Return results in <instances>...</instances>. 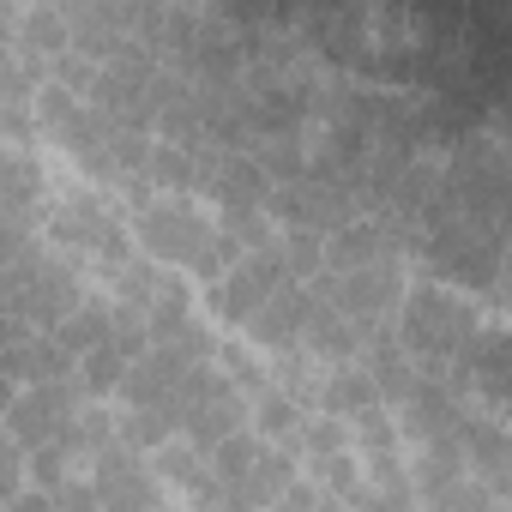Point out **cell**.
Masks as SVG:
<instances>
[{"label":"cell","mask_w":512,"mask_h":512,"mask_svg":"<svg viewBox=\"0 0 512 512\" xmlns=\"http://www.w3.org/2000/svg\"><path fill=\"white\" fill-rule=\"evenodd\" d=\"M476 332H482V320H476L470 296H458L452 284H434V278L404 284V302H398V314H392V338L404 344V356H410L416 368H446V362H458V356L476 344Z\"/></svg>","instance_id":"cell-1"},{"label":"cell","mask_w":512,"mask_h":512,"mask_svg":"<svg viewBox=\"0 0 512 512\" xmlns=\"http://www.w3.org/2000/svg\"><path fill=\"white\" fill-rule=\"evenodd\" d=\"M49 241L61 247V260L85 278V272H103L115 278L127 260H133V241H127V223L121 211L103 199V193H67L49 205Z\"/></svg>","instance_id":"cell-2"},{"label":"cell","mask_w":512,"mask_h":512,"mask_svg":"<svg viewBox=\"0 0 512 512\" xmlns=\"http://www.w3.org/2000/svg\"><path fill=\"white\" fill-rule=\"evenodd\" d=\"M217 223L193 193H151L145 205H133V241H139V260L163 266V272H193V260L211 247Z\"/></svg>","instance_id":"cell-3"},{"label":"cell","mask_w":512,"mask_h":512,"mask_svg":"<svg viewBox=\"0 0 512 512\" xmlns=\"http://www.w3.org/2000/svg\"><path fill=\"white\" fill-rule=\"evenodd\" d=\"M404 266L398 260H374V266H362V272H320L308 290L320 296V302H332L350 326H362V332H374V326H392V314H398V302H404Z\"/></svg>","instance_id":"cell-4"},{"label":"cell","mask_w":512,"mask_h":512,"mask_svg":"<svg viewBox=\"0 0 512 512\" xmlns=\"http://www.w3.org/2000/svg\"><path fill=\"white\" fill-rule=\"evenodd\" d=\"M266 217L284 223V229L332 235V229H344L350 217H362V205H356L350 187H338V181H326V175L308 169V175H296V181H284V187L266 193Z\"/></svg>","instance_id":"cell-5"},{"label":"cell","mask_w":512,"mask_h":512,"mask_svg":"<svg viewBox=\"0 0 512 512\" xmlns=\"http://www.w3.org/2000/svg\"><path fill=\"white\" fill-rule=\"evenodd\" d=\"M284 284H290V272H284V253H278V241H272V247L241 253V260L205 290V308H211L223 326H247V314L260 308L266 296H278Z\"/></svg>","instance_id":"cell-6"},{"label":"cell","mask_w":512,"mask_h":512,"mask_svg":"<svg viewBox=\"0 0 512 512\" xmlns=\"http://www.w3.org/2000/svg\"><path fill=\"white\" fill-rule=\"evenodd\" d=\"M464 416H470V398H458V392L440 380V368H422L416 386H410V398L392 410L404 452H410V446H428V440H458V422H464Z\"/></svg>","instance_id":"cell-7"},{"label":"cell","mask_w":512,"mask_h":512,"mask_svg":"<svg viewBox=\"0 0 512 512\" xmlns=\"http://www.w3.org/2000/svg\"><path fill=\"white\" fill-rule=\"evenodd\" d=\"M73 416H79V380H49V386H19V398L7 404V416H0V428H7V440L19 452H37Z\"/></svg>","instance_id":"cell-8"},{"label":"cell","mask_w":512,"mask_h":512,"mask_svg":"<svg viewBox=\"0 0 512 512\" xmlns=\"http://www.w3.org/2000/svg\"><path fill=\"white\" fill-rule=\"evenodd\" d=\"M91 488H97V512H157L169 500L163 482L151 476V464L127 446H109L91 464Z\"/></svg>","instance_id":"cell-9"},{"label":"cell","mask_w":512,"mask_h":512,"mask_svg":"<svg viewBox=\"0 0 512 512\" xmlns=\"http://www.w3.org/2000/svg\"><path fill=\"white\" fill-rule=\"evenodd\" d=\"M193 193H205L217 211H266L272 181L260 175L247 151H199V181Z\"/></svg>","instance_id":"cell-10"},{"label":"cell","mask_w":512,"mask_h":512,"mask_svg":"<svg viewBox=\"0 0 512 512\" xmlns=\"http://www.w3.org/2000/svg\"><path fill=\"white\" fill-rule=\"evenodd\" d=\"M37 127L43 133H55L61 139V151L79 163V157H91L97 145H103V115L85 103V97H73V91H61V85H49L43 79V91H37Z\"/></svg>","instance_id":"cell-11"},{"label":"cell","mask_w":512,"mask_h":512,"mask_svg":"<svg viewBox=\"0 0 512 512\" xmlns=\"http://www.w3.org/2000/svg\"><path fill=\"white\" fill-rule=\"evenodd\" d=\"M193 374V362H181L175 350L151 344L139 362H127V380H121V410H163L175 422V392L181 380Z\"/></svg>","instance_id":"cell-12"},{"label":"cell","mask_w":512,"mask_h":512,"mask_svg":"<svg viewBox=\"0 0 512 512\" xmlns=\"http://www.w3.org/2000/svg\"><path fill=\"white\" fill-rule=\"evenodd\" d=\"M362 326H350L332 302H320L314 290H308V314H302V332H296V350L308 356V362H326V368H344V362H356L362 356Z\"/></svg>","instance_id":"cell-13"},{"label":"cell","mask_w":512,"mask_h":512,"mask_svg":"<svg viewBox=\"0 0 512 512\" xmlns=\"http://www.w3.org/2000/svg\"><path fill=\"white\" fill-rule=\"evenodd\" d=\"M404 241L380 223V217H350L344 229L326 235V272H362L374 260H404Z\"/></svg>","instance_id":"cell-14"},{"label":"cell","mask_w":512,"mask_h":512,"mask_svg":"<svg viewBox=\"0 0 512 512\" xmlns=\"http://www.w3.org/2000/svg\"><path fill=\"white\" fill-rule=\"evenodd\" d=\"M302 314H308V284H284L278 296H266L260 308L247 314V344L266 350V356H284L296 350V332H302Z\"/></svg>","instance_id":"cell-15"},{"label":"cell","mask_w":512,"mask_h":512,"mask_svg":"<svg viewBox=\"0 0 512 512\" xmlns=\"http://www.w3.org/2000/svg\"><path fill=\"white\" fill-rule=\"evenodd\" d=\"M0 374H7L13 386H49V380H73V356L49 338V332H19L7 344V356H0Z\"/></svg>","instance_id":"cell-16"},{"label":"cell","mask_w":512,"mask_h":512,"mask_svg":"<svg viewBox=\"0 0 512 512\" xmlns=\"http://www.w3.org/2000/svg\"><path fill=\"white\" fill-rule=\"evenodd\" d=\"M458 452H464V470H470V482H482V488H506V428H500V416H464L458 422Z\"/></svg>","instance_id":"cell-17"},{"label":"cell","mask_w":512,"mask_h":512,"mask_svg":"<svg viewBox=\"0 0 512 512\" xmlns=\"http://www.w3.org/2000/svg\"><path fill=\"white\" fill-rule=\"evenodd\" d=\"M314 404H320V416H338V422H356L362 410H386V404H380V392H374V380H368L356 362L326 368V374H320V386H314Z\"/></svg>","instance_id":"cell-18"},{"label":"cell","mask_w":512,"mask_h":512,"mask_svg":"<svg viewBox=\"0 0 512 512\" xmlns=\"http://www.w3.org/2000/svg\"><path fill=\"white\" fill-rule=\"evenodd\" d=\"M302 476V464L284 452V446H260V458H253V470L241 476V506H253V512H272L284 494H290V482Z\"/></svg>","instance_id":"cell-19"},{"label":"cell","mask_w":512,"mask_h":512,"mask_svg":"<svg viewBox=\"0 0 512 512\" xmlns=\"http://www.w3.org/2000/svg\"><path fill=\"white\" fill-rule=\"evenodd\" d=\"M13 49L25 61H55L73 49V31H67V13L61 7H31V13H13Z\"/></svg>","instance_id":"cell-20"},{"label":"cell","mask_w":512,"mask_h":512,"mask_svg":"<svg viewBox=\"0 0 512 512\" xmlns=\"http://www.w3.org/2000/svg\"><path fill=\"white\" fill-rule=\"evenodd\" d=\"M302 416H308V410H302V398H290V392L272 380L260 398L247 404V434H260L266 446H284V452H290V440H296Z\"/></svg>","instance_id":"cell-21"},{"label":"cell","mask_w":512,"mask_h":512,"mask_svg":"<svg viewBox=\"0 0 512 512\" xmlns=\"http://www.w3.org/2000/svg\"><path fill=\"white\" fill-rule=\"evenodd\" d=\"M145 464H151V476H157V482H169L175 494H199V488L211 482V464H205V452H199V446H187L181 434H175L169 446H157Z\"/></svg>","instance_id":"cell-22"},{"label":"cell","mask_w":512,"mask_h":512,"mask_svg":"<svg viewBox=\"0 0 512 512\" xmlns=\"http://www.w3.org/2000/svg\"><path fill=\"white\" fill-rule=\"evenodd\" d=\"M49 338H55V344H61L73 362H79L85 350L109 344V296H85V302H79V308H73V314H67V320L49 332Z\"/></svg>","instance_id":"cell-23"},{"label":"cell","mask_w":512,"mask_h":512,"mask_svg":"<svg viewBox=\"0 0 512 512\" xmlns=\"http://www.w3.org/2000/svg\"><path fill=\"white\" fill-rule=\"evenodd\" d=\"M73 380H79V398L103 404V398H121V380H127V356L115 344H97L73 362Z\"/></svg>","instance_id":"cell-24"},{"label":"cell","mask_w":512,"mask_h":512,"mask_svg":"<svg viewBox=\"0 0 512 512\" xmlns=\"http://www.w3.org/2000/svg\"><path fill=\"white\" fill-rule=\"evenodd\" d=\"M79 452H73V440H67V428L49 440V446H37V452H25V488H43V494H55V488H67L73 476H79Z\"/></svg>","instance_id":"cell-25"},{"label":"cell","mask_w":512,"mask_h":512,"mask_svg":"<svg viewBox=\"0 0 512 512\" xmlns=\"http://www.w3.org/2000/svg\"><path fill=\"white\" fill-rule=\"evenodd\" d=\"M145 181H151V193H193V181H199V151L157 139L151 157H145Z\"/></svg>","instance_id":"cell-26"},{"label":"cell","mask_w":512,"mask_h":512,"mask_svg":"<svg viewBox=\"0 0 512 512\" xmlns=\"http://www.w3.org/2000/svg\"><path fill=\"white\" fill-rule=\"evenodd\" d=\"M187 320H193V290H187V278H181V272H163L157 296L145 302L151 344H157V338H169V332H175V326H187Z\"/></svg>","instance_id":"cell-27"},{"label":"cell","mask_w":512,"mask_h":512,"mask_svg":"<svg viewBox=\"0 0 512 512\" xmlns=\"http://www.w3.org/2000/svg\"><path fill=\"white\" fill-rule=\"evenodd\" d=\"M332 452H350V422H338V416H302V428H296V440H290V458L302 464H320V458H332Z\"/></svg>","instance_id":"cell-28"},{"label":"cell","mask_w":512,"mask_h":512,"mask_svg":"<svg viewBox=\"0 0 512 512\" xmlns=\"http://www.w3.org/2000/svg\"><path fill=\"white\" fill-rule=\"evenodd\" d=\"M115 440H121L127 452L151 458L157 446H169V440H175V422H169L163 410H115Z\"/></svg>","instance_id":"cell-29"},{"label":"cell","mask_w":512,"mask_h":512,"mask_svg":"<svg viewBox=\"0 0 512 512\" xmlns=\"http://www.w3.org/2000/svg\"><path fill=\"white\" fill-rule=\"evenodd\" d=\"M278 253H284L290 284H314L326 272V235H314V229H284L278 235Z\"/></svg>","instance_id":"cell-30"},{"label":"cell","mask_w":512,"mask_h":512,"mask_svg":"<svg viewBox=\"0 0 512 512\" xmlns=\"http://www.w3.org/2000/svg\"><path fill=\"white\" fill-rule=\"evenodd\" d=\"M308 482H314V488H326L338 506H350V500L362 494V458H356V452H332V458L308 464Z\"/></svg>","instance_id":"cell-31"},{"label":"cell","mask_w":512,"mask_h":512,"mask_svg":"<svg viewBox=\"0 0 512 512\" xmlns=\"http://www.w3.org/2000/svg\"><path fill=\"white\" fill-rule=\"evenodd\" d=\"M350 452H356V458L404 452V440H398V422H392V410H362V416L350 422Z\"/></svg>","instance_id":"cell-32"},{"label":"cell","mask_w":512,"mask_h":512,"mask_svg":"<svg viewBox=\"0 0 512 512\" xmlns=\"http://www.w3.org/2000/svg\"><path fill=\"white\" fill-rule=\"evenodd\" d=\"M211 223L241 247V253H253V247H272L278 235H272V217L266 211H211Z\"/></svg>","instance_id":"cell-33"},{"label":"cell","mask_w":512,"mask_h":512,"mask_svg":"<svg viewBox=\"0 0 512 512\" xmlns=\"http://www.w3.org/2000/svg\"><path fill=\"white\" fill-rule=\"evenodd\" d=\"M362 488L368 494H410V458L404 452H380V458H362ZM416 500V494H410Z\"/></svg>","instance_id":"cell-34"},{"label":"cell","mask_w":512,"mask_h":512,"mask_svg":"<svg viewBox=\"0 0 512 512\" xmlns=\"http://www.w3.org/2000/svg\"><path fill=\"white\" fill-rule=\"evenodd\" d=\"M278 512H344V506H338L326 488H314L308 476H296V482H290V494L278 500Z\"/></svg>","instance_id":"cell-35"},{"label":"cell","mask_w":512,"mask_h":512,"mask_svg":"<svg viewBox=\"0 0 512 512\" xmlns=\"http://www.w3.org/2000/svg\"><path fill=\"white\" fill-rule=\"evenodd\" d=\"M440 512H506V506H500V494H494V488H482V482H464V488H458V494H452Z\"/></svg>","instance_id":"cell-36"},{"label":"cell","mask_w":512,"mask_h":512,"mask_svg":"<svg viewBox=\"0 0 512 512\" xmlns=\"http://www.w3.org/2000/svg\"><path fill=\"white\" fill-rule=\"evenodd\" d=\"M19 488H25V452L7 440V446H0V506H7Z\"/></svg>","instance_id":"cell-37"},{"label":"cell","mask_w":512,"mask_h":512,"mask_svg":"<svg viewBox=\"0 0 512 512\" xmlns=\"http://www.w3.org/2000/svg\"><path fill=\"white\" fill-rule=\"evenodd\" d=\"M49 500H55V512H97V488H91V476H85V482L73 476V482H67V488H55Z\"/></svg>","instance_id":"cell-38"},{"label":"cell","mask_w":512,"mask_h":512,"mask_svg":"<svg viewBox=\"0 0 512 512\" xmlns=\"http://www.w3.org/2000/svg\"><path fill=\"white\" fill-rule=\"evenodd\" d=\"M344 512H422V506H416L410 494H398V500H392V494H368V488H362Z\"/></svg>","instance_id":"cell-39"},{"label":"cell","mask_w":512,"mask_h":512,"mask_svg":"<svg viewBox=\"0 0 512 512\" xmlns=\"http://www.w3.org/2000/svg\"><path fill=\"white\" fill-rule=\"evenodd\" d=\"M19 253H31V229L13 223V217H0V266H13Z\"/></svg>","instance_id":"cell-40"},{"label":"cell","mask_w":512,"mask_h":512,"mask_svg":"<svg viewBox=\"0 0 512 512\" xmlns=\"http://www.w3.org/2000/svg\"><path fill=\"white\" fill-rule=\"evenodd\" d=\"M0 512H55V500L43 494V488H19L7 506H0Z\"/></svg>","instance_id":"cell-41"},{"label":"cell","mask_w":512,"mask_h":512,"mask_svg":"<svg viewBox=\"0 0 512 512\" xmlns=\"http://www.w3.org/2000/svg\"><path fill=\"white\" fill-rule=\"evenodd\" d=\"M19 332H25V320H0V356H7V344H13Z\"/></svg>","instance_id":"cell-42"},{"label":"cell","mask_w":512,"mask_h":512,"mask_svg":"<svg viewBox=\"0 0 512 512\" xmlns=\"http://www.w3.org/2000/svg\"><path fill=\"white\" fill-rule=\"evenodd\" d=\"M13 398H19V386H13L7 374H0V416H7V404H13Z\"/></svg>","instance_id":"cell-43"},{"label":"cell","mask_w":512,"mask_h":512,"mask_svg":"<svg viewBox=\"0 0 512 512\" xmlns=\"http://www.w3.org/2000/svg\"><path fill=\"white\" fill-rule=\"evenodd\" d=\"M157 512H175V506H169V500H163V506H157Z\"/></svg>","instance_id":"cell-44"},{"label":"cell","mask_w":512,"mask_h":512,"mask_svg":"<svg viewBox=\"0 0 512 512\" xmlns=\"http://www.w3.org/2000/svg\"><path fill=\"white\" fill-rule=\"evenodd\" d=\"M0 446H7V428H0Z\"/></svg>","instance_id":"cell-45"}]
</instances>
